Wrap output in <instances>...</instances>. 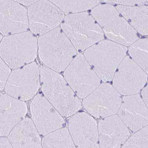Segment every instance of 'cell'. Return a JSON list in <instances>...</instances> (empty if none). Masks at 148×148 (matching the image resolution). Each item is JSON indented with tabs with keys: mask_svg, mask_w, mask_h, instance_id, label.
I'll list each match as a JSON object with an SVG mask.
<instances>
[{
	"mask_svg": "<svg viewBox=\"0 0 148 148\" xmlns=\"http://www.w3.org/2000/svg\"><path fill=\"white\" fill-rule=\"evenodd\" d=\"M40 69L42 90L48 101L64 117L77 113L82 103L65 78L46 66H42Z\"/></svg>",
	"mask_w": 148,
	"mask_h": 148,
	"instance_id": "6da1fadb",
	"label": "cell"
},
{
	"mask_svg": "<svg viewBox=\"0 0 148 148\" xmlns=\"http://www.w3.org/2000/svg\"><path fill=\"white\" fill-rule=\"evenodd\" d=\"M38 48L41 62L58 73L65 71L77 56L76 49L59 27L40 36Z\"/></svg>",
	"mask_w": 148,
	"mask_h": 148,
	"instance_id": "7a4b0ae2",
	"label": "cell"
},
{
	"mask_svg": "<svg viewBox=\"0 0 148 148\" xmlns=\"http://www.w3.org/2000/svg\"><path fill=\"white\" fill-rule=\"evenodd\" d=\"M127 51L124 45L103 40L86 49L84 56L101 80L107 82L112 80Z\"/></svg>",
	"mask_w": 148,
	"mask_h": 148,
	"instance_id": "3957f363",
	"label": "cell"
},
{
	"mask_svg": "<svg viewBox=\"0 0 148 148\" xmlns=\"http://www.w3.org/2000/svg\"><path fill=\"white\" fill-rule=\"evenodd\" d=\"M61 27L77 50L85 51L104 40L101 27L93 17L86 12L66 16Z\"/></svg>",
	"mask_w": 148,
	"mask_h": 148,
	"instance_id": "277c9868",
	"label": "cell"
},
{
	"mask_svg": "<svg viewBox=\"0 0 148 148\" xmlns=\"http://www.w3.org/2000/svg\"><path fill=\"white\" fill-rule=\"evenodd\" d=\"M91 15L111 41L127 47L138 40L136 30L112 5L99 4L92 9Z\"/></svg>",
	"mask_w": 148,
	"mask_h": 148,
	"instance_id": "5b68a950",
	"label": "cell"
},
{
	"mask_svg": "<svg viewBox=\"0 0 148 148\" xmlns=\"http://www.w3.org/2000/svg\"><path fill=\"white\" fill-rule=\"evenodd\" d=\"M1 58L10 68L16 69L33 62L37 56L38 41L32 32L5 36L1 41Z\"/></svg>",
	"mask_w": 148,
	"mask_h": 148,
	"instance_id": "8992f818",
	"label": "cell"
},
{
	"mask_svg": "<svg viewBox=\"0 0 148 148\" xmlns=\"http://www.w3.org/2000/svg\"><path fill=\"white\" fill-rule=\"evenodd\" d=\"M64 78L80 99H84L101 84V79L82 54L77 55L65 70Z\"/></svg>",
	"mask_w": 148,
	"mask_h": 148,
	"instance_id": "52a82bcc",
	"label": "cell"
},
{
	"mask_svg": "<svg viewBox=\"0 0 148 148\" xmlns=\"http://www.w3.org/2000/svg\"><path fill=\"white\" fill-rule=\"evenodd\" d=\"M40 82V69L36 62H33L11 73L5 91L13 97L26 101L36 96Z\"/></svg>",
	"mask_w": 148,
	"mask_h": 148,
	"instance_id": "ba28073f",
	"label": "cell"
},
{
	"mask_svg": "<svg viewBox=\"0 0 148 148\" xmlns=\"http://www.w3.org/2000/svg\"><path fill=\"white\" fill-rule=\"evenodd\" d=\"M122 100L121 94L113 86L105 82L84 99L83 105L91 116L103 119L116 115Z\"/></svg>",
	"mask_w": 148,
	"mask_h": 148,
	"instance_id": "9c48e42d",
	"label": "cell"
},
{
	"mask_svg": "<svg viewBox=\"0 0 148 148\" xmlns=\"http://www.w3.org/2000/svg\"><path fill=\"white\" fill-rule=\"evenodd\" d=\"M27 13L30 30L40 36L58 27L65 17V14L51 1H38L29 8Z\"/></svg>",
	"mask_w": 148,
	"mask_h": 148,
	"instance_id": "30bf717a",
	"label": "cell"
},
{
	"mask_svg": "<svg viewBox=\"0 0 148 148\" xmlns=\"http://www.w3.org/2000/svg\"><path fill=\"white\" fill-rule=\"evenodd\" d=\"M147 74L130 57L126 56L116 70L113 86L121 95L138 94L146 84Z\"/></svg>",
	"mask_w": 148,
	"mask_h": 148,
	"instance_id": "8fae6325",
	"label": "cell"
},
{
	"mask_svg": "<svg viewBox=\"0 0 148 148\" xmlns=\"http://www.w3.org/2000/svg\"><path fill=\"white\" fill-rule=\"evenodd\" d=\"M30 109L32 121L40 135L46 136L65 126L63 116L42 94L34 98Z\"/></svg>",
	"mask_w": 148,
	"mask_h": 148,
	"instance_id": "7c38bea8",
	"label": "cell"
},
{
	"mask_svg": "<svg viewBox=\"0 0 148 148\" xmlns=\"http://www.w3.org/2000/svg\"><path fill=\"white\" fill-rule=\"evenodd\" d=\"M69 128L76 148H100L97 122L91 115L77 112L69 119Z\"/></svg>",
	"mask_w": 148,
	"mask_h": 148,
	"instance_id": "4fadbf2b",
	"label": "cell"
},
{
	"mask_svg": "<svg viewBox=\"0 0 148 148\" xmlns=\"http://www.w3.org/2000/svg\"><path fill=\"white\" fill-rule=\"evenodd\" d=\"M29 27L28 13L16 1H1L0 31L7 36L27 32Z\"/></svg>",
	"mask_w": 148,
	"mask_h": 148,
	"instance_id": "5bb4252c",
	"label": "cell"
},
{
	"mask_svg": "<svg viewBox=\"0 0 148 148\" xmlns=\"http://www.w3.org/2000/svg\"><path fill=\"white\" fill-rule=\"evenodd\" d=\"M118 113L134 133L148 125V108L139 94L124 96Z\"/></svg>",
	"mask_w": 148,
	"mask_h": 148,
	"instance_id": "9a60e30c",
	"label": "cell"
},
{
	"mask_svg": "<svg viewBox=\"0 0 148 148\" xmlns=\"http://www.w3.org/2000/svg\"><path fill=\"white\" fill-rule=\"evenodd\" d=\"M100 148H121L130 132L118 115L103 118L98 124Z\"/></svg>",
	"mask_w": 148,
	"mask_h": 148,
	"instance_id": "2e32d148",
	"label": "cell"
},
{
	"mask_svg": "<svg viewBox=\"0 0 148 148\" xmlns=\"http://www.w3.org/2000/svg\"><path fill=\"white\" fill-rule=\"evenodd\" d=\"M27 104L7 94H1V136L5 137L25 119Z\"/></svg>",
	"mask_w": 148,
	"mask_h": 148,
	"instance_id": "e0dca14e",
	"label": "cell"
},
{
	"mask_svg": "<svg viewBox=\"0 0 148 148\" xmlns=\"http://www.w3.org/2000/svg\"><path fill=\"white\" fill-rule=\"evenodd\" d=\"M8 139L14 148H43L40 133L29 118L23 119L12 130Z\"/></svg>",
	"mask_w": 148,
	"mask_h": 148,
	"instance_id": "ac0fdd59",
	"label": "cell"
},
{
	"mask_svg": "<svg viewBox=\"0 0 148 148\" xmlns=\"http://www.w3.org/2000/svg\"><path fill=\"white\" fill-rule=\"evenodd\" d=\"M116 8L136 32L148 36V6L118 5Z\"/></svg>",
	"mask_w": 148,
	"mask_h": 148,
	"instance_id": "d6986e66",
	"label": "cell"
},
{
	"mask_svg": "<svg viewBox=\"0 0 148 148\" xmlns=\"http://www.w3.org/2000/svg\"><path fill=\"white\" fill-rule=\"evenodd\" d=\"M43 148H76L69 130L62 128L45 136Z\"/></svg>",
	"mask_w": 148,
	"mask_h": 148,
	"instance_id": "ffe728a7",
	"label": "cell"
},
{
	"mask_svg": "<svg viewBox=\"0 0 148 148\" xmlns=\"http://www.w3.org/2000/svg\"><path fill=\"white\" fill-rule=\"evenodd\" d=\"M131 58L148 74V38L138 40L130 46Z\"/></svg>",
	"mask_w": 148,
	"mask_h": 148,
	"instance_id": "44dd1931",
	"label": "cell"
},
{
	"mask_svg": "<svg viewBox=\"0 0 148 148\" xmlns=\"http://www.w3.org/2000/svg\"><path fill=\"white\" fill-rule=\"evenodd\" d=\"M64 14H74L85 12L98 6L99 1H51Z\"/></svg>",
	"mask_w": 148,
	"mask_h": 148,
	"instance_id": "7402d4cb",
	"label": "cell"
},
{
	"mask_svg": "<svg viewBox=\"0 0 148 148\" xmlns=\"http://www.w3.org/2000/svg\"><path fill=\"white\" fill-rule=\"evenodd\" d=\"M121 148H148V125L130 137Z\"/></svg>",
	"mask_w": 148,
	"mask_h": 148,
	"instance_id": "603a6c76",
	"label": "cell"
},
{
	"mask_svg": "<svg viewBox=\"0 0 148 148\" xmlns=\"http://www.w3.org/2000/svg\"><path fill=\"white\" fill-rule=\"evenodd\" d=\"M10 67L1 59V90L5 89L6 83L11 74V69Z\"/></svg>",
	"mask_w": 148,
	"mask_h": 148,
	"instance_id": "cb8c5ba5",
	"label": "cell"
},
{
	"mask_svg": "<svg viewBox=\"0 0 148 148\" xmlns=\"http://www.w3.org/2000/svg\"><path fill=\"white\" fill-rule=\"evenodd\" d=\"M102 2L116 4L118 5L127 6H139L143 5L146 1H103Z\"/></svg>",
	"mask_w": 148,
	"mask_h": 148,
	"instance_id": "d4e9b609",
	"label": "cell"
},
{
	"mask_svg": "<svg viewBox=\"0 0 148 148\" xmlns=\"http://www.w3.org/2000/svg\"><path fill=\"white\" fill-rule=\"evenodd\" d=\"M1 148H14L8 138L5 137H1Z\"/></svg>",
	"mask_w": 148,
	"mask_h": 148,
	"instance_id": "484cf974",
	"label": "cell"
},
{
	"mask_svg": "<svg viewBox=\"0 0 148 148\" xmlns=\"http://www.w3.org/2000/svg\"><path fill=\"white\" fill-rule=\"evenodd\" d=\"M141 97L148 108V81L141 91Z\"/></svg>",
	"mask_w": 148,
	"mask_h": 148,
	"instance_id": "4316f807",
	"label": "cell"
},
{
	"mask_svg": "<svg viewBox=\"0 0 148 148\" xmlns=\"http://www.w3.org/2000/svg\"><path fill=\"white\" fill-rule=\"evenodd\" d=\"M16 2L21 4L22 5L28 6V5H32L34 3L38 2V1H16Z\"/></svg>",
	"mask_w": 148,
	"mask_h": 148,
	"instance_id": "83f0119b",
	"label": "cell"
},
{
	"mask_svg": "<svg viewBox=\"0 0 148 148\" xmlns=\"http://www.w3.org/2000/svg\"><path fill=\"white\" fill-rule=\"evenodd\" d=\"M2 39H3V36L2 35H1V41H2Z\"/></svg>",
	"mask_w": 148,
	"mask_h": 148,
	"instance_id": "f1b7e54d",
	"label": "cell"
},
{
	"mask_svg": "<svg viewBox=\"0 0 148 148\" xmlns=\"http://www.w3.org/2000/svg\"><path fill=\"white\" fill-rule=\"evenodd\" d=\"M147 2H148V1H147Z\"/></svg>",
	"mask_w": 148,
	"mask_h": 148,
	"instance_id": "f546056e",
	"label": "cell"
}]
</instances>
